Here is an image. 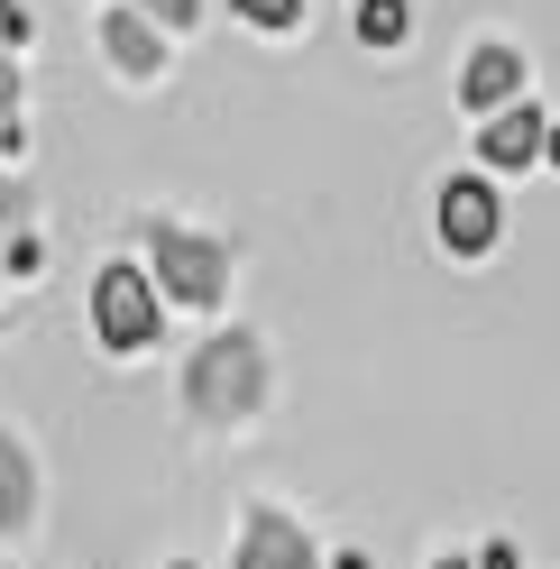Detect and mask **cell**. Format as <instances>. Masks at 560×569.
Instances as JSON below:
<instances>
[{
  "label": "cell",
  "instance_id": "cell-1",
  "mask_svg": "<svg viewBox=\"0 0 560 569\" xmlns=\"http://www.w3.org/2000/svg\"><path fill=\"white\" fill-rule=\"evenodd\" d=\"M92 322H101V340H111V349H148V340H157V295H148V276H138V267H101Z\"/></svg>",
  "mask_w": 560,
  "mask_h": 569
},
{
  "label": "cell",
  "instance_id": "cell-2",
  "mask_svg": "<svg viewBox=\"0 0 560 569\" xmlns=\"http://www.w3.org/2000/svg\"><path fill=\"white\" fill-rule=\"evenodd\" d=\"M441 239L460 248V258H478V248L497 239V184H487V174H450L441 184Z\"/></svg>",
  "mask_w": 560,
  "mask_h": 569
},
{
  "label": "cell",
  "instance_id": "cell-3",
  "mask_svg": "<svg viewBox=\"0 0 560 569\" xmlns=\"http://www.w3.org/2000/svg\"><path fill=\"white\" fill-rule=\"evenodd\" d=\"M533 148H542V111H523V101H506V111L478 129V157L487 166H523Z\"/></svg>",
  "mask_w": 560,
  "mask_h": 569
},
{
  "label": "cell",
  "instance_id": "cell-4",
  "mask_svg": "<svg viewBox=\"0 0 560 569\" xmlns=\"http://www.w3.org/2000/svg\"><path fill=\"white\" fill-rule=\"evenodd\" d=\"M460 92H469V111H506V101H514V56L506 47H478L469 74H460Z\"/></svg>",
  "mask_w": 560,
  "mask_h": 569
},
{
  "label": "cell",
  "instance_id": "cell-5",
  "mask_svg": "<svg viewBox=\"0 0 560 569\" xmlns=\"http://www.w3.org/2000/svg\"><path fill=\"white\" fill-rule=\"evenodd\" d=\"M249 569H312V551H303V532H294V523L258 515V523H249Z\"/></svg>",
  "mask_w": 560,
  "mask_h": 569
},
{
  "label": "cell",
  "instance_id": "cell-6",
  "mask_svg": "<svg viewBox=\"0 0 560 569\" xmlns=\"http://www.w3.org/2000/svg\"><path fill=\"white\" fill-rule=\"evenodd\" d=\"M174 295H193V303H212L221 295V258H212V248H184V239H174Z\"/></svg>",
  "mask_w": 560,
  "mask_h": 569
},
{
  "label": "cell",
  "instance_id": "cell-7",
  "mask_svg": "<svg viewBox=\"0 0 560 569\" xmlns=\"http://www.w3.org/2000/svg\"><path fill=\"white\" fill-rule=\"evenodd\" d=\"M359 38L368 47H396L404 38V0H359Z\"/></svg>",
  "mask_w": 560,
  "mask_h": 569
},
{
  "label": "cell",
  "instance_id": "cell-8",
  "mask_svg": "<svg viewBox=\"0 0 560 569\" xmlns=\"http://www.w3.org/2000/svg\"><path fill=\"white\" fill-rule=\"evenodd\" d=\"M111 47H120L129 64H148V56H157V47H148V28H129V19H111Z\"/></svg>",
  "mask_w": 560,
  "mask_h": 569
},
{
  "label": "cell",
  "instance_id": "cell-9",
  "mask_svg": "<svg viewBox=\"0 0 560 569\" xmlns=\"http://www.w3.org/2000/svg\"><path fill=\"white\" fill-rule=\"evenodd\" d=\"M239 10H249V19H258V28H286V19H294V10H303V0H239Z\"/></svg>",
  "mask_w": 560,
  "mask_h": 569
},
{
  "label": "cell",
  "instance_id": "cell-10",
  "mask_svg": "<svg viewBox=\"0 0 560 569\" xmlns=\"http://www.w3.org/2000/svg\"><path fill=\"white\" fill-rule=\"evenodd\" d=\"M469 569H514V551H506V542H487V551H478Z\"/></svg>",
  "mask_w": 560,
  "mask_h": 569
},
{
  "label": "cell",
  "instance_id": "cell-11",
  "mask_svg": "<svg viewBox=\"0 0 560 569\" xmlns=\"http://www.w3.org/2000/svg\"><path fill=\"white\" fill-rule=\"evenodd\" d=\"M10 92H19V83H10V64H0V138H10Z\"/></svg>",
  "mask_w": 560,
  "mask_h": 569
},
{
  "label": "cell",
  "instance_id": "cell-12",
  "mask_svg": "<svg viewBox=\"0 0 560 569\" xmlns=\"http://www.w3.org/2000/svg\"><path fill=\"white\" fill-rule=\"evenodd\" d=\"M148 10H157V19H193V0H148Z\"/></svg>",
  "mask_w": 560,
  "mask_h": 569
},
{
  "label": "cell",
  "instance_id": "cell-13",
  "mask_svg": "<svg viewBox=\"0 0 560 569\" xmlns=\"http://www.w3.org/2000/svg\"><path fill=\"white\" fill-rule=\"evenodd\" d=\"M331 569H368V560H359V551H340V560H331Z\"/></svg>",
  "mask_w": 560,
  "mask_h": 569
},
{
  "label": "cell",
  "instance_id": "cell-14",
  "mask_svg": "<svg viewBox=\"0 0 560 569\" xmlns=\"http://www.w3.org/2000/svg\"><path fill=\"white\" fill-rule=\"evenodd\" d=\"M542 148H551V157H560V129H542Z\"/></svg>",
  "mask_w": 560,
  "mask_h": 569
},
{
  "label": "cell",
  "instance_id": "cell-15",
  "mask_svg": "<svg viewBox=\"0 0 560 569\" xmlns=\"http://www.w3.org/2000/svg\"><path fill=\"white\" fill-rule=\"evenodd\" d=\"M432 569H469V560H432Z\"/></svg>",
  "mask_w": 560,
  "mask_h": 569
}]
</instances>
